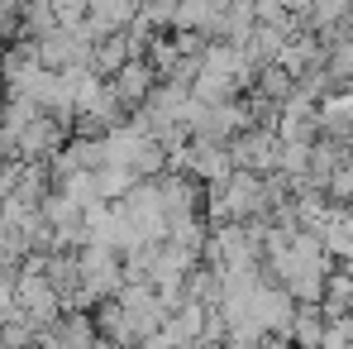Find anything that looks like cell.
Here are the masks:
<instances>
[{
  "label": "cell",
  "instance_id": "cell-4",
  "mask_svg": "<svg viewBox=\"0 0 353 349\" xmlns=\"http://www.w3.org/2000/svg\"><path fill=\"white\" fill-rule=\"evenodd\" d=\"M315 239L325 244V254H330V258H339V263H353V211H339V206H330V216H325V225L315 230Z\"/></svg>",
  "mask_w": 353,
  "mask_h": 349
},
{
  "label": "cell",
  "instance_id": "cell-5",
  "mask_svg": "<svg viewBox=\"0 0 353 349\" xmlns=\"http://www.w3.org/2000/svg\"><path fill=\"white\" fill-rule=\"evenodd\" d=\"M344 158H349V144H339V139H315V144H310V173H305V177H310V187L325 191L330 177L344 168Z\"/></svg>",
  "mask_w": 353,
  "mask_h": 349
},
{
  "label": "cell",
  "instance_id": "cell-1",
  "mask_svg": "<svg viewBox=\"0 0 353 349\" xmlns=\"http://www.w3.org/2000/svg\"><path fill=\"white\" fill-rule=\"evenodd\" d=\"M14 306H19V316H24L29 326H39V330H53V326L62 321V296L48 287L43 273H19Z\"/></svg>",
  "mask_w": 353,
  "mask_h": 349
},
{
  "label": "cell",
  "instance_id": "cell-6",
  "mask_svg": "<svg viewBox=\"0 0 353 349\" xmlns=\"http://www.w3.org/2000/svg\"><path fill=\"white\" fill-rule=\"evenodd\" d=\"M325 330H330V321H325V311L320 306H296V321H292V349H320L325 345Z\"/></svg>",
  "mask_w": 353,
  "mask_h": 349
},
{
  "label": "cell",
  "instance_id": "cell-3",
  "mask_svg": "<svg viewBox=\"0 0 353 349\" xmlns=\"http://www.w3.org/2000/svg\"><path fill=\"white\" fill-rule=\"evenodd\" d=\"M110 91L119 96V106H124V111L134 115V111H139V106H143V101H148V96L158 91V72H153L148 62L139 58V62H129V67L119 72L115 82H110Z\"/></svg>",
  "mask_w": 353,
  "mask_h": 349
},
{
  "label": "cell",
  "instance_id": "cell-2",
  "mask_svg": "<svg viewBox=\"0 0 353 349\" xmlns=\"http://www.w3.org/2000/svg\"><path fill=\"white\" fill-rule=\"evenodd\" d=\"M277 149H282V139L272 129H243L230 144V163H234V173L272 177L277 173Z\"/></svg>",
  "mask_w": 353,
  "mask_h": 349
}]
</instances>
